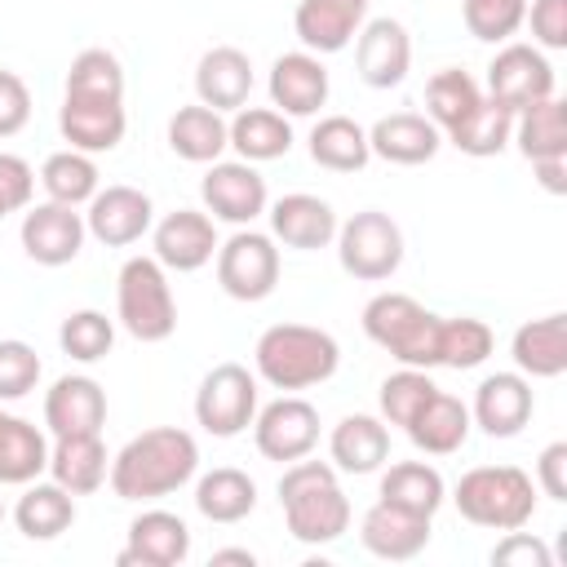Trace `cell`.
I'll return each mask as SVG.
<instances>
[{"mask_svg":"<svg viewBox=\"0 0 567 567\" xmlns=\"http://www.w3.org/2000/svg\"><path fill=\"white\" fill-rule=\"evenodd\" d=\"M536 487L549 501H567V443H549L536 456Z\"/></svg>","mask_w":567,"mask_h":567,"instance_id":"f5cc1de1","label":"cell"},{"mask_svg":"<svg viewBox=\"0 0 567 567\" xmlns=\"http://www.w3.org/2000/svg\"><path fill=\"white\" fill-rule=\"evenodd\" d=\"M447 487H443V474L425 461H399L381 474V501L399 505V509H412V514H425L434 518L439 505H443Z\"/></svg>","mask_w":567,"mask_h":567,"instance_id":"74e56055","label":"cell"},{"mask_svg":"<svg viewBox=\"0 0 567 567\" xmlns=\"http://www.w3.org/2000/svg\"><path fill=\"white\" fill-rule=\"evenodd\" d=\"M195 93L213 111H239L252 93V62L235 44H217L195 66Z\"/></svg>","mask_w":567,"mask_h":567,"instance_id":"d4e9b609","label":"cell"},{"mask_svg":"<svg viewBox=\"0 0 567 567\" xmlns=\"http://www.w3.org/2000/svg\"><path fill=\"white\" fill-rule=\"evenodd\" d=\"M18 235H22V252L35 266H66V261L80 257L89 226H84V213H75L71 204H53L49 199V204L27 208Z\"/></svg>","mask_w":567,"mask_h":567,"instance_id":"4fadbf2b","label":"cell"},{"mask_svg":"<svg viewBox=\"0 0 567 567\" xmlns=\"http://www.w3.org/2000/svg\"><path fill=\"white\" fill-rule=\"evenodd\" d=\"M452 501L465 523L487 532H514L527 527L536 514V483L518 465H478L461 474Z\"/></svg>","mask_w":567,"mask_h":567,"instance_id":"277c9868","label":"cell"},{"mask_svg":"<svg viewBox=\"0 0 567 567\" xmlns=\"http://www.w3.org/2000/svg\"><path fill=\"white\" fill-rule=\"evenodd\" d=\"M66 102H124V66L111 49H84L66 71Z\"/></svg>","mask_w":567,"mask_h":567,"instance_id":"ab89813d","label":"cell"},{"mask_svg":"<svg viewBox=\"0 0 567 567\" xmlns=\"http://www.w3.org/2000/svg\"><path fill=\"white\" fill-rule=\"evenodd\" d=\"M84 226H89V235L97 244L124 248V244H137L155 226V204L137 186H106V190L97 186V195L89 199Z\"/></svg>","mask_w":567,"mask_h":567,"instance_id":"5bb4252c","label":"cell"},{"mask_svg":"<svg viewBox=\"0 0 567 567\" xmlns=\"http://www.w3.org/2000/svg\"><path fill=\"white\" fill-rule=\"evenodd\" d=\"M270 102L284 115H315L328 102V66L319 53H284L270 66Z\"/></svg>","mask_w":567,"mask_h":567,"instance_id":"603a6c76","label":"cell"},{"mask_svg":"<svg viewBox=\"0 0 567 567\" xmlns=\"http://www.w3.org/2000/svg\"><path fill=\"white\" fill-rule=\"evenodd\" d=\"M168 146L177 159L186 164H213L226 146H230V133H226V120L221 111L195 102V106H177V115L168 120Z\"/></svg>","mask_w":567,"mask_h":567,"instance_id":"1f68e13d","label":"cell"},{"mask_svg":"<svg viewBox=\"0 0 567 567\" xmlns=\"http://www.w3.org/2000/svg\"><path fill=\"white\" fill-rule=\"evenodd\" d=\"M284 523L301 545H332L350 527V501L328 461H292L279 478Z\"/></svg>","mask_w":567,"mask_h":567,"instance_id":"7a4b0ae2","label":"cell"},{"mask_svg":"<svg viewBox=\"0 0 567 567\" xmlns=\"http://www.w3.org/2000/svg\"><path fill=\"white\" fill-rule=\"evenodd\" d=\"M368 18V0H301L292 13V31L306 53H341Z\"/></svg>","mask_w":567,"mask_h":567,"instance_id":"44dd1931","label":"cell"},{"mask_svg":"<svg viewBox=\"0 0 567 567\" xmlns=\"http://www.w3.org/2000/svg\"><path fill=\"white\" fill-rule=\"evenodd\" d=\"M213 257H217V226L208 213L177 208V213H164L155 221V261L164 270L190 275V270L208 266Z\"/></svg>","mask_w":567,"mask_h":567,"instance_id":"2e32d148","label":"cell"},{"mask_svg":"<svg viewBox=\"0 0 567 567\" xmlns=\"http://www.w3.org/2000/svg\"><path fill=\"white\" fill-rule=\"evenodd\" d=\"M523 13H527V0H461L465 31L487 44L509 40L523 27Z\"/></svg>","mask_w":567,"mask_h":567,"instance_id":"bcb514c9","label":"cell"},{"mask_svg":"<svg viewBox=\"0 0 567 567\" xmlns=\"http://www.w3.org/2000/svg\"><path fill=\"white\" fill-rule=\"evenodd\" d=\"M115 310L128 337L137 341H168L177 328V301L168 275L155 257H128L115 279Z\"/></svg>","mask_w":567,"mask_h":567,"instance_id":"8992f818","label":"cell"},{"mask_svg":"<svg viewBox=\"0 0 567 567\" xmlns=\"http://www.w3.org/2000/svg\"><path fill=\"white\" fill-rule=\"evenodd\" d=\"M478 102H483V89L474 84V75H465L456 66L434 71L430 84H425V111H430V124L439 133H447L452 124H461Z\"/></svg>","mask_w":567,"mask_h":567,"instance_id":"b9f144b4","label":"cell"},{"mask_svg":"<svg viewBox=\"0 0 567 567\" xmlns=\"http://www.w3.org/2000/svg\"><path fill=\"white\" fill-rule=\"evenodd\" d=\"M199 199L217 221L252 226L266 213V177L248 159H213L199 182Z\"/></svg>","mask_w":567,"mask_h":567,"instance_id":"7c38bea8","label":"cell"},{"mask_svg":"<svg viewBox=\"0 0 567 567\" xmlns=\"http://www.w3.org/2000/svg\"><path fill=\"white\" fill-rule=\"evenodd\" d=\"M58 128L71 142V151L102 155V151H115L124 142L128 115H124V102H66L62 97Z\"/></svg>","mask_w":567,"mask_h":567,"instance_id":"484cf974","label":"cell"},{"mask_svg":"<svg viewBox=\"0 0 567 567\" xmlns=\"http://www.w3.org/2000/svg\"><path fill=\"white\" fill-rule=\"evenodd\" d=\"M328 452H332V465L346 470V474H372L390 461V430L381 416H368V412H354V416H341L332 425V439H328Z\"/></svg>","mask_w":567,"mask_h":567,"instance_id":"4316f807","label":"cell"},{"mask_svg":"<svg viewBox=\"0 0 567 567\" xmlns=\"http://www.w3.org/2000/svg\"><path fill=\"white\" fill-rule=\"evenodd\" d=\"M252 443L266 461H301L315 452L319 443V412L315 403L297 399V394H284L275 403H266L257 416H252Z\"/></svg>","mask_w":567,"mask_h":567,"instance_id":"30bf717a","label":"cell"},{"mask_svg":"<svg viewBox=\"0 0 567 567\" xmlns=\"http://www.w3.org/2000/svg\"><path fill=\"white\" fill-rule=\"evenodd\" d=\"M487 97L505 111H523L540 97H554V66L536 44H505L487 62Z\"/></svg>","mask_w":567,"mask_h":567,"instance_id":"8fae6325","label":"cell"},{"mask_svg":"<svg viewBox=\"0 0 567 567\" xmlns=\"http://www.w3.org/2000/svg\"><path fill=\"white\" fill-rule=\"evenodd\" d=\"M199 470V443L190 430L177 425H155L128 439L111 456V492L120 501H155L177 487H186Z\"/></svg>","mask_w":567,"mask_h":567,"instance_id":"6da1fadb","label":"cell"},{"mask_svg":"<svg viewBox=\"0 0 567 567\" xmlns=\"http://www.w3.org/2000/svg\"><path fill=\"white\" fill-rule=\"evenodd\" d=\"M106 390L93 377H58L44 394V425L53 439L66 434H102Z\"/></svg>","mask_w":567,"mask_h":567,"instance_id":"d6986e66","label":"cell"},{"mask_svg":"<svg viewBox=\"0 0 567 567\" xmlns=\"http://www.w3.org/2000/svg\"><path fill=\"white\" fill-rule=\"evenodd\" d=\"M359 540L377 558L408 563V558H416L430 545V518L425 514H412V509H399L390 501H377L363 514V523H359Z\"/></svg>","mask_w":567,"mask_h":567,"instance_id":"ffe728a7","label":"cell"},{"mask_svg":"<svg viewBox=\"0 0 567 567\" xmlns=\"http://www.w3.org/2000/svg\"><path fill=\"white\" fill-rule=\"evenodd\" d=\"M213 563H248V567H252L257 558H252L248 549H217V554H213Z\"/></svg>","mask_w":567,"mask_h":567,"instance_id":"11a10c76","label":"cell"},{"mask_svg":"<svg viewBox=\"0 0 567 567\" xmlns=\"http://www.w3.org/2000/svg\"><path fill=\"white\" fill-rule=\"evenodd\" d=\"M492 563L496 567H549V549L545 540L527 536V532H505V540L492 549Z\"/></svg>","mask_w":567,"mask_h":567,"instance_id":"816d5d0a","label":"cell"},{"mask_svg":"<svg viewBox=\"0 0 567 567\" xmlns=\"http://www.w3.org/2000/svg\"><path fill=\"white\" fill-rule=\"evenodd\" d=\"M31 120V89L18 71H0V137L22 133Z\"/></svg>","mask_w":567,"mask_h":567,"instance_id":"f907efd6","label":"cell"},{"mask_svg":"<svg viewBox=\"0 0 567 567\" xmlns=\"http://www.w3.org/2000/svg\"><path fill=\"white\" fill-rule=\"evenodd\" d=\"M31 190H35V173H31V164L18 159V155H4V151H0V221H4L9 213L27 208V204H31Z\"/></svg>","mask_w":567,"mask_h":567,"instance_id":"681fc988","label":"cell"},{"mask_svg":"<svg viewBox=\"0 0 567 567\" xmlns=\"http://www.w3.org/2000/svg\"><path fill=\"white\" fill-rule=\"evenodd\" d=\"M195 509L208 523H239L257 509V483L235 465H217L195 483Z\"/></svg>","mask_w":567,"mask_h":567,"instance_id":"d590c367","label":"cell"},{"mask_svg":"<svg viewBox=\"0 0 567 567\" xmlns=\"http://www.w3.org/2000/svg\"><path fill=\"white\" fill-rule=\"evenodd\" d=\"M226 133H230V146L239 151V159H248V164H266V159H279L292 151V124L275 106H239L235 120L226 124Z\"/></svg>","mask_w":567,"mask_h":567,"instance_id":"4dcf8cb0","label":"cell"},{"mask_svg":"<svg viewBox=\"0 0 567 567\" xmlns=\"http://www.w3.org/2000/svg\"><path fill=\"white\" fill-rule=\"evenodd\" d=\"M257 377L275 390H310L323 385L337 363H341V346L332 332L310 328V323H275L257 337L252 350Z\"/></svg>","mask_w":567,"mask_h":567,"instance_id":"3957f363","label":"cell"},{"mask_svg":"<svg viewBox=\"0 0 567 567\" xmlns=\"http://www.w3.org/2000/svg\"><path fill=\"white\" fill-rule=\"evenodd\" d=\"M58 341H62V350H66L75 363H97V359H106L111 346H115V323H111L102 310H75V315L62 319Z\"/></svg>","mask_w":567,"mask_h":567,"instance_id":"ee69618b","label":"cell"},{"mask_svg":"<svg viewBox=\"0 0 567 567\" xmlns=\"http://www.w3.org/2000/svg\"><path fill=\"white\" fill-rule=\"evenodd\" d=\"M509 354L518 363L523 377H563L567 372V315H540L532 323H523L509 341Z\"/></svg>","mask_w":567,"mask_h":567,"instance_id":"83f0119b","label":"cell"},{"mask_svg":"<svg viewBox=\"0 0 567 567\" xmlns=\"http://www.w3.org/2000/svg\"><path fill=\"white\" fill-rule=\"evenodd\" d=\"M40 186H44V195H49L53 204L80 208V204H89V199L97 195V164H93V155L66 146V151H58V155L44 159Z\"/></svg>","mask_w":567,"mask_h":567,"instance_id":"60d3db41","label":"cell"},{"mask_svg":"<svg viewBox=\"0 0 567 567\" xmlns=\"http://www.w3.org/2000/svg\"><path fill=\"white\" fill-rule=\"evenodd\" d=\"M337 257L346 275L363 284H381L403 266V230L390 213L363 208L337 226Z\"/></svg>","mask_w":567,"mask_h":567,"instance_id":"52a82bcc","label":"cell"},{"mask_svg":"<svg viewBox=\"0 0 567 567\" xmlns=\"http://www.w3.org/2000/svg\"><path fill=\"white\" fill-rule=\"evenodd\" d=\"M523 22H532L536 49H567V0H532Z\"/></svg>","mask_w":567,"mask_h":567,"instance_id":"c3c4849f","label":"cell"},{"mask_svg":"<svg viewBox=\"0 0 567 567\" xmlns=\"http://www.w3.org/2000/svg\"><path fill=\"white\" fill-rule=\"evenodd\" d=\"M492 328L474 315H461V319H439V368H456V372H470L478 363H487L492 354Z\"/></svg>","mask_w":567,"mask_h":567,"instance_id":"7bdbcfd3","label":"cell"},{"mask_svg":"<svg viewBox=\"0 0 567 567\" xmlns=\"http://www.w3.org/2000/svg\"><path fill=\"white\" fill-rule=\"evenodd\" d=\"M257 416V377L244 363H217L195 390V421L213 439H235Z\"/></svg>","mask_w":567,"mask_h":567,"instance_id":"ba28073f","label":"cell"},{"mask_svg":"<svg viewBox=\"0 0 567 567\" xmlns=\"http://www.w3.org/2000/svg\"><path fill=\"white\" fill-rule=\"evenodd\" d=\"M443 146V133L416 115V111H394V115H381L372 128H368V151L385 164H425L434 159Z\"/></svg>","mask_w":567,"mask_h":567,"instance_id":"cb8c5ba5","label":"cell"},{"mask_svg":"<svg viewBox=\"0 0 567 567\" xmlns=\"http://www.w3.org/2000/svg\"><path fill=\"white\" fill-rule=\"evenodd\" d=\"M527 159H567V115L558 97H540L514 115V137Z\"/></svg>","mask_w":567,"mask_h":567,"instance_id":"8d00e7d4","label":"cell"},{"mask_svg":"<svg viewBox=\"0 0 567 567\" xmlns=\"http://www.w3.org/2000/svg\"><path fill=\"white\" fill-rule=\"evenodd\" d=\"M470 408L456 399V394H443V390H434L430 399H425V408L408 421V439L421 447V452H430V456H452V452H461L465 447V439H470Z\"/></svg>","mask_w":567,"mask_h":567,"instance_id":"f1b7e54d","label":"cell"},{"mask_svg":"<svg viewBox=\"0 0 567 567\" xmlns=\"http://www.w3.org/2000/svg\"><path fill=\"white\" fill-rule=\"evenodd\" d=\"M310 159L328 173H359L372 151H368V128L354 124L350 115H323L310 128Z\"/></svg>","mask_w":567,"mask_h":567,"instance_id":"e575fe53","label":"cell"},{"mask_svg":"<svg viewBox=\"0 0 567 567\" xmlns=\"http://www.w3.org/2000/svg\"><path fill=\"white\" fill-rule=\"evenodd\" d=\"M470 421L492 439H514L532 421V381L523 372H492L474 390Z\"/></svg>","mask_w":567,"mask_h":567,"instance_id":"e0dca14e","label":"cell"},{"mask_svg":"<svg viewBox=\"0 0 567 567\" xmlns=\"http://www.w3.org/2000/svg\"><path fill=\"white\" fill-rule=\"evenodd\" d=\"M439 319L408 292H377L363 306V332L403 368H439Z\"/></svg>","mask_w":567,"mask_h":567,"instance_id":"5b68a950","label":"cell"},{"mask_svg":"<svg viewBox=\"0 0 567 567\" xmlns=\"http://www.w3.org/2000/svg\"><path fill=\"white\" fill-rule=\"evenodd\" d=\"M337 226L341 221H337L332 204L319 199V195L297 190V195H284V199L270 204V230L284 248H301V252L328 248L337 239Z\"/></svg>","mask_w":567,"mask_h":567,"instance_id":"7402d4cb","label":"cell"},{"mask_svg":"<svg viewBox=\"0 0 567 567\" xmlns=\"http://www.w3.org/2000/svg\"><path fill=\"white\" fill-rule=\"evenodd\" d=\"M532 168H536V182L549 195H563L567 190V159H532Z\"/></svg>","mask_w":567,"mask_h":567,"instance_id":"db71d44e","label":"cell"},{"mask_svg":"<svg viewBox=\"0 0 567 567\" xmlns=\"http://www.w3.org/2000/svg\"><path fill=\"white\" fill-rule=\"evenodd\" d=\"M13 523L27 540H53L75 523V496L62 483H27V492L13 505Z\"/></svg>","mask_w":567,"mask_h":567,"instance_id":"d6a6232c","label":"cell"},{"mask_svg":"<svg viewBox=\"0 0 567 567\" xmlns=\"http://www.w3.org/2000/svg\"><path fill=\"white\" fill-rule=\"evenodd\" d=\"M514 137V111H505L501 102L483 97L461 124L447 128V142L461 151V155H474V159H487V155H501Z\"/></svg>","mask_w":567,"mask_h":567,"instance_id":"f35d334b","label":"cell"},{"mask_svg":"<svg viewBox=\"0 0 567 567\" xmlns=\"http://www.w3.org/2000/svg\"><path fill=\"white\" fill-rule=\"evenodd\" d=\"M354 66H359V80L368 89H394L408 80V66H412V40H408V27L394 22V18H372L359 27V40H354Z\"/></svg>","mask_w":567,"mask_h":567,"instance_id":"9a60e30c","label":"cell"},{"mask_svg":"<svg viewBox=\"0 0 567 567\" xmlns=\"http://www.w3.org/2000/svg\"><path fill=\"white\" fill-rule=\"evenodd\" d=\"M190 554V527L168 509H146L128 523V545L120 549V567H177Z\"/></svg>","mask_w":567,"mask_h":567,"instance_id":"ac0fdd59","label":"cell"},{"mask_svg":"<svg viewBox=\"0 0 567 567\" xmlns=\"http://www.w3.org/2000/svg\"><path fill=\"white\" fill-rule=\"evenodd\" d=\"M40 381V354L27 341H0V403L27 399Z\"/></svg>","mask_w":567,"mask_h":567,"instance_id":"7dc6e473","label":"cell"},{"mask_svg":"<svg viewBox=\"0 0 567 567\" xmlns=\"http://www.w3.org/2000/svg\"><path fill=\"white\" fill-rule=\"evenodd\" d=\"M44 470H49V439L31 421L0 408V483L27 487Z\"/></svg>","mask_w":567,"mask_h":567,"instance_id":"836d02e7","label":"cell"},{"mask_svg":"<svg viewBox=\"0 0 567 567\" xmlns=\"http://www.w3.org/2000/svg\"><path fill=\"white\" fill-rule=\"evenodd\" d=\"M217 284L235 301H266L279 284V248L261 230H235L217 244Z\"/></svg>","mask_w":567,"mask_h":567,"instance_id":"9c48e42d","label":"cell"},{"mask_svg":"<svg viewBox=\"0 0 567 567\" xmlns=\"http://www.w3.org/2000/svg\"><path fill=\"white\" fill-rule=\"evenodd\" d=\"M434 390H439V385L430 381L425 368H403V372L385 377V381H381V421L408 430V421L425 408V399H430Z\"/></svg>","mask_w":567,"mask_h":567,"instance_id":"f6af8a7d","label":"cell"},{"mask_svg":"<svg viewBox=\"0 0 567 567\" xmlns=\"http://www.w3.org/2000/svg\"><path fill=\"white\" fill-rule=\"evenodd\" d=\"M0 523H4V505H0Z\"/></svg>","mask_w":567,"mask_h":567,"instance_id":"9f6ffc18","label":"cell"},{"mask_svg":"<svg viewBox=\"0 0 567 567\" xmlns=\"http://www.w3.org/2000/svg\"><path fill=\"white\" fill-rule=\"evenodd\" d=\"M49 474L71 496L97 492L106 483V474H111V456L102 447V434H66V439H53V447H49Z\"/></svg>","mask_w":567,"mask_h":567,"instance_id":"f546056e","label":"cell"}]
</instances>
